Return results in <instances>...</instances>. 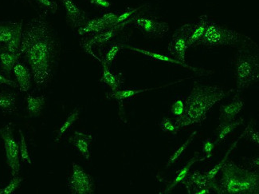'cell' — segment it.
Listing matches in <instances>:
<instances>
[{
	"instance_id": "22",
	"label": "cell",
	"mask_w": 259,
	"mask_h": 194,
	"mask_svg": "<svg viewBox=\"0 0 259 194\" xmlns=\"http://www.w3.org/2000/svg\"><path fill=\"white\" fill-rule=\"evenodd\" d=\"M102 66H103V71H102V76L100 82L109 86L112 91H117L124 83L123 74L121 73L114 74L109 70L107 66L102 64Z\"/></svg>"
},
{
	"instance_id": "36",
	"label": "cell",
	"mask_w": 259,
	"mask_h": 194,
	"mask_svg": "<svg viewBox=\"0 0 259 194\" xmlns=\"http://www.w3.org/2000/svg\"><path fill=\"white\" fill-rule=\"evenodd\" d=\"M245 135L247 137L250 141H253V143L256 144L257 146L259 145V134L254 127H252L251 125H248V127L246 128V133Z\"/></svg>"
},
{
	"instance_id": "3",
	"label": "cell",
	"mask_w": 259,
	"mask_h": 194,
	"mask_svg": "<svg viewBox=\"0 0 259 194\" xmlns=\"http://www.w3.org/2000/svg\"><path fill=\"white\" fill-rule=\"evenodd\" d=\"M218 182L214 181L213 190L220 194H257L259 175L257 169L242 167L230 159L226 161L220 171Z\"/></svg>"
},
{
	"instance_id": "27",
	"label": "cell",
	"mask_w": 259,
	"mask_h": 194,
	"mask_svg": "<svg viewBox=\"0 0 259 194\" xmlns=\"http://www.w3.org/2000/svg\"><path fill=\"white\" fill-rule=\"evenodd\" d=\"M245 133H246V130L243 131L242 134H241L240 137H239L238 139L236 140L235 142H234L233 145H231V148L228 149L227 153H226L225 157H224V159L221 161V162L219 163L218 165H216L214 168H213L212 170H210V171L207 172V173H205V175L207 177V179H208L209 181L210 182L214 183V181H215V177L217 176V174L220 173V170H221L222 167L224 166V163H225L226 161H227V158L229 156L230 153H231V151L235 149V146H236L237 144L239 143V140L245 136Z\"/></svg>"
},
{
	"instance_id": "19",
	"label": "cell",
	"mask_w": 259,
	"mask_h": 194,
	"mask_svg": "<svg viewBox=\"0 0 259 194\" xmlns=\"http://www.w3.org/2000/svg\"><path fill=\"white\" fill-rule=\"evenodd\" d=\"M206 159H207L206 157H204L203 159H200L199 158V153H197V152L195 153V155L188 161V163L185 166H183L182 169H181V170L177 172V176H176L175 178L173 180L172 182L167 187L165 190L163 191V193H168L170 191L172 190L173 188L178 185L179 183L182 182L186 178L188 173H189L190 169L195 164V162H201V161H204Z\"/></svg>"
},
{
	"instance_id": "23",
	"label": "cell",
	"mask_w": 259,
	"mask_h": 194,
	"mask_svg": "<svg viewBox=\"0 0 259 194\" xmlns=\"http://www.w3.org/2000/svg\"><path fill=\"white\" fill-rule=\"evenodd\" d=\"M159 87H157V88L140 89V90H136V89L117 90V91H112V92L106 94V98H109V99H114V100L119 101V102H123L126 99L137 96V94L146 92V91H151V90H156Z\"/></svg>"
},
{
	"instance_id": "8",
	"label": "cell",
	"mask_w": 259,
	"mask_h": 194,
	"mask_svg": "<svg viewBox=\"0 0 259 194\" xmlns=\"http://www.w3.org/2000/svg\"><path fill=\"white\" fill-rule=\"evenodd\" d=\"M71 175L67 181L69 190L74 194H91L94 191V181L90 174L73 162Z\"/></svg>"
},
{
	"instance_id": "11",
	"label": "cell",
	"mask_w": 259,
	"mask_h": 194,
	"mask_svg": "<svg viewBox=\"0 0 259 194\" xmlns=\"http://www.w3.org/2000/svg\"><path fill=\"white\" fill-rule=\"evenodd\" d=\"M132 19L124 22V23L112 26V27H109L106 30H103L102 32L94 34V35L91 36V38L87 40L83 44L82 46L84 47V49L93 55V47H94V46L102 47V46L105 45V44H107L108 42L110 41L117 34L119 30L125 27L126 25L128 24V23H131Z\"/></svg>"
},
{
	"instance_id": "38",
	"label": "cell",
	"mask_w": 259,
	"mask_h": 194,
	"mask_svg": "<svg viewBox=\"0 0 259 194\" xmlns=\"http://www.w3.org/2000/svg\"><path fill=\"white\" fill-rule=\"evenodd\" d=\"M118 14L109 12V13H106L102 15L101 18L103 19L104 22H105L109 27H112V26H113L114 23H116V21H117V18H118Z\"/></svg>"
},
{
	"instance_id": "33",
	"label": "cell",
	"mask_w": 259,
	"mask_h": 194,
	"mask_svg": "<svg viewBox=\"0 0 259 194\" xmlns=\"http://www.w3.org/2000/svg\"><path fill=\"white\" fill-rule=\"evenodd\" d=\"M19 134H20V144H19V152H20V156L23 159V162H26L27 164H32V160L30 158V153H29L28 146L25 139L24 134L23 131L19 130Z\"/></svg>"
},
{
	"instance_id": "40",
	"label": "cell",
	"mask_w": 259,
	"mask_h": 194,
	"mask_svg": "<svg viewBox=\"0 0 259 194\" xmlns=\"http://www.w3.org/2000/svg\"><path fill=\"white\" fill-rule=\"evenodd\" d=\"M0 85L8 86V87H14V88H19L17 83L11 80L8 77H5L3 74H0Z\"/></svg>"
},
{
	"instance_id": "20",
	"label": "cell",
	"mask_w": 259,
	"mask_h": 194,
	"mask_svg": "<svg viewBox=\"0 0 259 194\" xmlns=\"http://www.w3.org/2000/svg\"><path fill=\"white\" fill-rule=\"evenodd\" d=\"M20 55L11 53L0 45V68L7 76H9L13 71L14 66L17 63Z\"/></svg>"
},
{
	"instance_id": "1",
	"label": "cell",
	"mask_w": 259,
	"mask_h": 194,
	"mask_svg": "<svg viewBox=\"0 0 259 194\" xmlns=\"http://www.w3.org/2000/svg\"><path fill=\"white\" fill-rule=\"evenodd\" d=\"M59 54L55 33L44 15L31 19L23 27L19 55L30 66L38 88L49 85L55 74Z\"/></svg>"
},
{
	"instance_id": "16",
	"label": "cell",
	"mask_w": 259,
	"mask_h": 194,
	"mask_svg": "<svg viewBox=\"0 0 259 194\" xmlns=\"http://www.w3.org/2000/svg\"><path fill=\"white\" fill-rule=\"evenodd\" d=\"M23 27V22L0 23V45H6L16 36L22 35Z\"/></svg>"
},
{
	"instance_id": "5",
	"label": "cell",
	"mask_w": 259,
	"mask_h": 194,
	"mask_svg": "<svg viewBox=\"0 0 259 194\" xmlns=\"http://www.w3.org/2000/svg\"><path fill=\"white\" fill-rule=\"evenodd\" d=\"M241 43H253L250 38L246 37L231 30L227 27L221 26L213 21L209 20L207 28L203 37L199 40L198 45L206 47H223V46H233Z\"/></svg>"
},
{
	"instance_id": "21",
	"label": "cell",
	"mask_w": 259,
	"mask_h": 194,
	"mask_svg": "<svg viewBox=\"0 0 259 194\" xmlns=\"http://www.w3.org/2000/svg\"><path fill=\"white\" fill-rule=\"evenodd\" d=\"M106 23L104 22L102 18H97V19H91V20L87 21V23L79 27L77 32L80 35H84L87 34H98V33L102 32L103 30L109 28Z\"/></svg>"
},
{
	"instance_id": "25",
	"label": "cell",
	"mask_w": 259,
	"mask_h": 194,
	"mask_svg": "<svg viewBox=\"0 0 259 194\" xmlns=\"http://www.w3.org/2000/svg\"><path fill=\"white\" fill-rule=\"evenodd\" d=\"M17 94L12 92H0V110L4 113H13L16 109Z\"/></svg>"
},
{
	"instance_id": "24",
	"label": "cell",
	"mask_w": 259,
	"mask_h": 194,
	"mask_svg": "<svg viewBox=\"0 0 259 194\" xmlns=\"http://www.w3.org/2000/svg\"><path fill=\"white\" fill-rule=\"evenodd\" d=\"M46 103V98L44 95L32 96L30 94L26 98L27 111L31 117H37L42 111Z\"/></svg>"
},
{
	"instance_id": "17",
	"label": "cell",
	"mask_w": 259,
	"mask_h": 194,
	"mask_svg": "<svg viewBox=\"0 0 259 194\" xmlns=\"http://www.w3.org/2000/svg\"><path fill=\"white\" fill-rule=\"evenodd\" d=\"M14 74L17 80L19 89L23 92H27L31 87L32 74L27 66L18 61L13 68Z\"/></svg>"
},
{
	"instance_id": "12",
	"label": "cell",
	"mask_w": 259,
	"mask_h": 194,
	"mask_svg": "<svg viewBox=\"0 0 259 194\" xmlns=\"http://www.w3.org/2000/svg\"><path fill=\"white\" fill-rule=\"evenodd\" d=\"M209 19L207 15H201L200 17L192 23L184 24L188 35V47H195L197 46L198 43L203 37L205 30L208 24Z\"/></svg>"
},
{
	"instance_id": "32",
	"label": "cell",
	"mask_w": 259,
	"mask_h": 194,
	"mask_svg": "<svg viewBox=\"0 0 259 194\" xmlns=\"http://www.w3.org/2000/svg\"><path fill=\"white\" fill-rule=\"evenodd\" d=\"M160 127L163 132L171 134H177L179 130H181L176 121L170 118H163L160 123Z\"/></svg>"
},
{
	"instance_id": "13",
	"label": "cell",
	"mask_w": 259,
	"mask_h": 194,
	"mask_svg": "<svg viewBox=\"0 0 259 194\" xmlns=\"http://www.w3.org/2000/svg\"><path fill=\"white\" fill-rule=\"evenodd\" d=\"M93 140H94V137L92 134L75 131L70 137L69 141L79 153H81V156L84 157L87 161H90Z\"/></svg>"
},
{
	"instance_id": "29",
	"label": "cell",
	"mask_w": 259,
	"mask_h": 194,
	"mask_svg": "<svg viewBox=\"0 0 259 194\" xmlns=\"http://www.w3.org/2000/svg\"><path fill=\"white\" fill-rule=\"evenodd\" d=\"M79 113H80V111H79V109L77 108V109H74V110L68 116L67 119H66L64 123H62L60 128L58 130L56 138H55V141H60L61 138H62V136L66 134L67 130L71 128L72 126H73V125L75 123L76 121L78 119Z\"/></svg>"
},
{
	"instance_id": "39",
	"label": "cell",
	"mask_w": 259,
	"mask_h": 194,
	"mask_svg": "<svg viewBox=\"0 0 259 194\" xmlns=\"http://www.w3.org/2000/svg\"><path fill=\"white\" fill-rule=\"evenodd\" d=\"M35 1L38 4H40L41 7L48 8V9L51 10L52 12H56L57 4L52 0H35Z\"/></svg>"
},
{
	"instance_id": "9",
	"label": "cell",
	"mask_w": 259,
	"mask_h": 194,
	"mask_svg": "<svg viewBox=\"0 0 259 194\" xmlns=\"http://www.w3.org/2000/svg\"><path fill=\"white\" fill-rule=\"evenodd\" d=\"M182 185L186 188L189 193H210L213 190L214 183L208 181L205 174L199 171H194L188 174L182 181Z\"/></svg>"
},
{
	"instance_id": "28",
	"label": "cell",
	"mask_w": 259,
	"mask_h": 194,
	"mask_svg": "<svg viewBox=\"0 0 259 194\" xmlns=\"http://www.w3.org/2000/svg\"><path fill=\"white\" fill-rule=\"evenodd\" d=\"M186 112V98L181 97L174 101L171 107V113L176 123H178L184 118Z\"/></svg>"
},
{
	"instance_id": "10",
	"label": "cell",
	"mask_w": 259,
	"mask_h": 194,
	"mask_svg": "<svg viewBox=\"0 0 259 194\" xmlns=\"http://www.w3.org/2000/svg\"><path fill=\"white\" fill-rule=\"evenodd\" d=\"M188 35L184 26L176 31L169 43L167 51L170 56L183 63H186V51L188 50Z\"/></svg>"
},
{
	"instance_id": "18",
	"label": "cell",
	"mask_w": 259,
	"mask_h": 194,
	"mask_svg": "<svg viewBox=\"0 0 259 194\" xmlns=\"http://www.w3.org/2000/svg\"><path fill=\"white\" fill-rule=\"evenodd\" d=\"M122 46L123 47H126V48H128V49L131 50V51H136V52H138V53L146 55V56L152 58V59H155V60L171 62V63H174V64L180 65V66H183V67L188 68L189 70H193V71L200 72V70L197 69V68L193 67V66L187 64V63H183V62H180V61L177 60V59H172V58H170V57L168 56H165V55H161V54L156 53V52H153V51H148V50L137 48V47H130V46Z\"/></svg>"
},
{
	"instance_id": "34",
	"label": "cell",
	"mask_w": 259,
	"mask_h": 194,
	"mask_svg": "<svg viewBox=\"0 0 259 194\" xmlns=\"http://www.w3.org/2000/svg\"><path fill=\"white\" fill-rule=\"evenodd\" d=\"M23 179L19 176H14L12 181L5 188L0 189V194H11L15 192V191L19 188L21 183L23 182Z\"/></svg>"
},
{
	"instance_id": "7",
	"label": "cell",
	"mask_w": 259,
	"mask_h": 194,
	"mask_svg": "<svg viewBox=\"0 0 259 194\" xmlns=\"http://www.w3.org/2000/svg\"><path fill=\"white\" fill-rule=\"evenodd\" d=\"M131 23L146 35L153 38H161L169 30V25L159 18L150 15H137L132 19Z\"/></svg>"
},
{
	"instance_id": "37",
	"label": "cell",
	"mask_w": 259,
	"mask_h": 194,
	"mask_svg": "<svg viewBox=\"0 0 259 194\" xmlns=\"http://www.w3.org/2000/svg\"><path fill=\"white\" fill-rule=\"evenodd\" d=\"M214 148V143H213V141L210 138L205 140L203 145V152L206 154V159H209L211 158Z\"/></svg>"
},
{
	"instance_id": "4",
	"label": "cell",
	"mask_w": 259,
	"mask_h": 194,
	"mask_svg": "<svg viewBox=\"0 0 259 194\" xmlns=\"http://www.w3.org/2000/svg\"><path fill=\"white\" fill-rule=\"evenodd\" d=\"M237 94L243 92L259 79L258 56L251 51L240 50L235 59Z\"/></svg>"
},
{
	"instance_id": "31",
	"label": "cell",
	"mask_w": 259,
	"mask_h": 194,
	"mask_svg": "<svg viewBox=\"0 0 259 194\" xmlns=\"http://www.w3.org/2000/svg\"><path fill=\"white\" fill-rule=\"evenodd\" d=\"M121 47H122V44H114L111 45L108 51L105 52V55H104L103 60L102 61V64L109 67L117 58Z\"/></svg>"
},
{
	"instance_id": "35",
	"label": "cell",
	"mask_w": 259,
	"mask_h": 194,
	"mask_svg": "<svg viewBox=\"0 0 259 194\" xmlns=\"http://www.w3.org/2000/svg\"><path fill=\"white\" fill-rule=\"evenodd\" d=\"M141 8H142V7H140V8H132V9L127 10L125 12H123L122 14H120V15H118V18H117V21H116V23H114L113 26L130 20V19L133 18L132 16L135 15L137 12H138V11H139Z\"/></svg>"
},
{
	"instance_id": "6",
	"label": "cell",
	"mask_w": 259,
	"mask_h": 194,
	"mask_svg": "<svg viewBox=\"0 0 259 194\" xmlns=\"http://www.w3.org/2000/svg\"><path fill=\"white\" fill-rule=\"evenodd\" d=\"M0 136L4 141L7 162L12 171V177L19 175L20 171L19 145L13 134L12 124H8L0 130Z\"/></svg>"
},
{
	"instance_id": "26",
	"label": "cell",
	"mask_w": 259,
	"mask_h": 194,
	"mask_svg": "<svg viewBox=\"0 0 259 194\" xmlns=\"http://www.w3.org/2000/svg\"><path fill=\"white\" fill-rule=\"evenodd\" d=\"M244 122V119H235L231 122H225V123H220L218 129V141H216L217 143H220L226 139L227 136L229 135L235 128L239 127Z\"/></svg>"
},
{
	"instance_id": "41",
	"label": "cell",
	"mask_w": 259,
	"mask_h": 194,
	"mask_svg": "<svg viewBox=\"0 0 259 194\" xmlns=\"http://www.w3.org/2000/svg\"><path fill=\"white\" fill-rule=\"evenodd\" d=\"M91 4L104 9L109 8L111 6V4L108 0H91Z\"/></svg>"
},
{
	"instance_id": "2",
	"label": "cell",
	"mask_w": 259,
	"mask_h": 194,
	"mask_svg": "<svg viewBox=\"0 0 259 194\" xmlns=\"http://www.w3.org/2000/svg\"><path fill=\"white\" fill-rule=\"evenodd\" d=\"M235 90L225 91L224 87L195 83L192 91L186 98V112L177 125L180 128L195 123H203L207 119V113L217 102Z\"/></svg>"
},
{
	"instance_id": "15",
	"label": "cell",
	"mask_w": 259,
	"mask_h": 194,
	"mask_svg": "<svg viewBox=\"0 0 259 194\" xmlns=\"http://www.w3.org/2000/svg\"><path fill=\"white\" fill-rule=\"evenodd\" d=\"M66 9L67 19L70 24L74 27H80L88 21V15L79 8L73 0H62Z\"/></svg>"
},
{
	"instance_id": "14",
	"label": "cell",
	"mask_w": 259,
	"mask_h": 194,
	"mask_svg": "<svg viewBox=\"0 0 259 194\" xmlns=\"http://www.w3.org/2000/svg\"><path fill=\"white\" fill-rule=\"evenodd\" d=\"M244 102L240 98L239 94H236L229 103L224 104L220 106V119L221 123L231 122L236 119L237 115L244 109Z\"/></svg>"
},
{
	"instance_id": "30",
	"label": "cell",
	"mask_w": 259,
	"mask_h": 194,
	"mask_svg": "<svg viewBox=\"0 0 259 194\" xmlns=\"http://www.w3.org/2000/svg\"><path fill=\"white\" fill-rule=\"evenodd\" d=\"M197 133L198 132L196 130H195L194 132H192V134L189 136V138H188V140H187V141H185L182 145H181V147H179L178 149L174 152V153H172V155L170 157V159L167 161V165H166L167 167H169L171 165L174 164L176 162H177V161L180 159V158L182 156L183 153H184V151L188 149L189 144L193 141L194 138H195V135L197 134Z\"/></svg>"
}]
</instances>
